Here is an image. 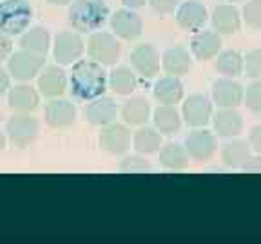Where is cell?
I'll return each mask as SVG.
<instances>
[{"instance_id": "1", "label": "cell", "mask_w": 261, "mask_h": 244, "mask_svg": "<svg viewBox=\"0 0 261 244\" xmlns=\"http://www.w3.org/2000/svg\"><path fill=\"white\" fill-rule=\"evenodd\" d=\"M107 85L106 67L93 60H78L73 64L69 73V90L73 98L80 102H91L94 98L103 96Z\"/></svg>"}, {"instance_id": "2", "label": "cell", "mask_w": 261, "mask_h": 244, "mask_svg": "<svg viewBox=\"0 0 261 244\" xmlns=\"http://www.w3.org/2000/svg\"><path fill=\"white\" fill-rule=\"evenodd\" d=\"M67 8V22L78 33L102 29L111 15L109 6L103 0H73Z\"/></svg>"}, {"instance_id": "3", "label": "cell", "mask_w": 261, "mask_h": 244, "mask_svg": "<svg viewBox=\"0 0 261 244\" xmlns=\"http://www.w3.org/2000/svg\"><path fill=\"white\" fill-rule=\"evenodd\" d=\"M33 6L28 0H0V31L20 37L31 27Z\"/></svg>"}, {"instance_id": "4", "label": "cell", "mask_w": 261, "mask_h": 244, "mask_svg": "<svg viewBox=\"0 0 261 244\" xmlns=\"http://www.w3.org/2000/svg\"><path fill=\"white\" fill-rule=\"evenodd\" d=\"M86 51L89 60L96 62V64L109 67V65H116L122 54V45H120L118 37L113 31H93L91 37L87 38Z\"/></svg>"}, {"instance_id": "5", "label": "cell", "mask_w": 261, "mask_h": 244, "mask_svg": "<svg viewBox=\"0 0 261 244\" xmlns=\"http://www.w3.org/2000/svg\"><path fill=\"white\" fill-rule=\"evenodd\" d=\"M6 136L8 141L16 148H28L37 141L40 136V121L31 114L16 112L6 123Z\"/></svg>"}, {"instance_id": "6", "label": "cell", "mask_w": 261, "mask_h": 244, "mask_svg": "<svg viewBox=\"0 0 261 244\" xmlns=\"http://www.w3.org/2000/svg\"><path fill=\"white\" fill-rule=\"evenodd\" d=\"M45 56L29 53L25 49L13 51L11 56L6 60V69L9 71L13 80L16 81H31L37 80L38 73L44 69Z\"/></svg>"}, {"instance_id": "7", "label": "cell", "mask_w": 261, "mask_h": 244, "mask_svg": "<svg viewBox=\"0 0 261 244\" xmlns=\"http://www.w3.org/2000/svg\"><path fill=\"white\" fill-rule=\"evenodd\" d=\"M51 49H53L55 62L65 67L80 60L82 54L86 53V42L78 31H60L55 37Z\"/></svg>"}, {"instance_id": "8", "label": "cell", "mask_w": 261, "mask_h": 244, "mask_svg": "<svg viewBox=\"0 0 261 244\" xmlns=\"http://www.w3.org/2000/svg\"><path fill=\"white\" fill-rule=\"evenodd\" d=\"M98 145L109 156H125L133 146V134L127 123H109L98 134Z\"/></svg>"}, {"instance_id": "9", "label": "cell", "mask_w": 261, "mask_h": 244, "mask_svg": "<svg viewBox=\"0 0 261 244\" xmlns=\"http://www.w3.org/2000/svg\"><path fill=\"white\" fill-rule=\"evenodd\" d=\"M212 98H208L207 94H191L189 98L184 100L181 105V118L187 123L191 129H201L207 127L212 119Z\"/></svg>"}, {"instance_id": "10", "label": "cell", "mask_w": 261, "mask_h": 244, "mask_svg": "<svg viewBox=\"0 0 261 244\" xmlns=\"http://www.w3.org/2000/svg\"><path fill=\"white\" fill-rule=\"evenodd\" d=\"M111 31L120 38V40H136L143 33V20L136 13V9L120 8L109 15Z\"/></svg>"}, {"instance_id": "11", "label": "cell", "mask_w": 261, "mask_h": 244, "mask_svg": "<svg viewBox=\"0 0 261 244\" xmlns=\"http://www.w3.org/2000/svg\"><path fill=\"white\" fill-rule=\"evenodd\" d=\"M184 145L189 152V158L194 159V161H208L218 152L216 134L207 130L205 127L192 129L187 134V138H185Z\"/></svg>"}, {"instance_id": "12", "label": "cell", "mask_w": 261, "mask_h": 244, "mask_svg": "<svg viewBox=\"0 0 261 244\" xmlns=\"http://www.w3.org/2000/svg\"><path fill=\"white\" fill-rule=\"evenodd\" d=\"M130 67L138 76L151 80L156 78L162 69V56L152 44H138L129 54Z\"/></svg>"}, {"instance_id": "13", "label": "cell", "mask_w": 261, "mask_h": 244, "mask_svg": "<svg viewBox=\"0 0 261 244\" xmlns=\"http://www.w3.org/2000/svg\"><path fill=\"white\" fill-rule=\"evenodd\" d=\"M37 89L44 98H60L69 89V76L58 64L44 65L37 76Z\"/></svg>"}, {"instance_id": "14", "label": "cell", "mask_w": 261, "mask_h": 244, "mask_svg": "<svg viewBox=\"0 0 261 244\" xmlns=\"http://www.w3.org/2000/svg\"><path fill=\"white\" fill-rule=\"evenodd\" d=\"M76 107L65 98H51L45 103L44 119L51 129H69L76 123Z\"/></svg>"}, {"instance_id": "15", "label": "cell", "mask_w": 261, "mask_h": 244, "mask_svg": "<svg viewBox=\"0 0 261 244\" xmlns=\"http://www.w3.org/2000/svg\"><path fill=\"white\" fill-rule=\"evenodd\" d=\"M118 105L113 98L109 96H98L91 102H86V107L82 109V116L87 123L94 127H106L113 123L118 116Z\"/></svg>"}, {"instance_id": "16", "label": "cell", "mask_w": 261, "mask_h": 244, "mask_svg": "<svg viewBox=\"0 0 261 244\" xmlns=\"http://www.w3.org/2000/svg\"><path fill=\"white\" fill-rule=\"evenodd\" d=\"M174 18H176V24L184 29V31L196 33L205 27V24L208 20V11L198 0H187V2H181L178 6V9L174 13Z\"/></svg>"}, {"instance_id": "17", "label": "cell", "mask_w": 261, "mask_h": 244, "mask_svg": "<svg viewBox=\"0 0 261 244\" xmlns=\"http://www.w3.org/2000/svg\"><path fill=\"white\" fill-rule=\"evenodd\" d=\"M243 85L234 78L223 76L212 83L211 98L218 107H234L236 109L243 103Z\"/></svg>"}, {"instance_id": "18", "label": "cell", "mask_w": 261, "mask_h": 244, "mask_svg": "<svg viewBox=\"0 0 261 244\" xmlns=\"http://www.w3.org/2000/svg\"><path fill=\"white\" fill-rule=\"evenodd\" d=\"M40 96L37 87L29 85V81H20L18 85L11 87L8 93V105L13 112L31 114L40 105Z\"/></svg>"}, {"instance_id": "19", "label": "cell", "mask_w": 261, "mask_h": 244, "mask_svg": "<svg viewBox=\"0 0 261 244\" xmlns=\"http://www.w3.org/2000/svg\"><path fill=\"white\" fill-rule=\"evenodd\" d=\"M214 134L220 138H238L243 130V118L234 107H218V112L212 114Z\"/></svg>"}, {"instance_id": "20", "label": "cell", "mask_w": 261, "mask_h": 244, "mask_svg": "<svg viewBox=\"0 0 261 244\" xmlns=\"http://www.w3.org/2000/svg\"><path fill=\"white\" fill-rule=\"evenodd\" d=\"M221 51V35H218L214 29H200L194 33L191 40V54L200 62L214 60Z\"/></svg>"}, {"instance_id": "21", "label": "cell", "mask_w": 261, "mask_h": 244, "mask_svg": "<svg viewBox=\"0 0 261 244\" xmlns=\"http://www.w3.org/2000/svg\"><path fill=\"white\" fill-rule=\"evenodd\" d=\"M211 24L212 29L218 35H236L241 29V13L234 4H220L214 8L211 15Z\"/></svg>"}, {"instance_id": "22", "label": "cell", "mask_w": 261, "mask_h": 244, "mask_svg": "<svg viewBox=\"0 0 261 244\" xmlns=\"http://www.w3.org/2000/svg\"><path fill=\"white\" fill-rule=\"evenodd\" d=\"M162 69L165 71V74H171V76H178V78L189 74V71L192 69L191 51L185 49L184 45L169 47L162 54Z\"/></svg>"}, {"instance_id": "23", "label": "cell", "mask_w": 261, "mask_h": 244, "mask_svg": "<svg viewBox=\"0 0 261 244\" xmlns=\"http://www.w3.org/2000/svg\"><path fill=\"white\" fill-rule=\"evenodd\" d=\"M184 83L178 76H167L158 78L152 85V96L160 105H178L184 100Z\"/></svg>"}, {"instance_id": "24", "label": "cell", "mask_w": 261, "mask_h": 244, "mask_svg": "<svg viewBox=\"0 0 261 244\" xmlns=\"http://www.w3.org/2000/svg\"><path fill=\"white\" fill-rule=\"evenodd\" d=\"M107 85L118 96H130L138 85V74L129 65H113L107 73Z\"/></svg>"}, {"instance_id": "25", "label": "cell", "mask_w": 261, "mask_h": 244, "mask_svg": "<svg viewBox=\"0 0 261 244\" xmlns=\"http://www.w3.org/2000/svg\"><path fill=\"white\" fill-rule=\"evenodd\" d=\"M120 116H122L123 123L133 127H142L147 125V121L151 119L152 109L151 103L145 96H130L125 100L120 109Z\"/></svg>"}, {"instance_id": "26", "label": "cell", "mask_w": 261, "mask_h": 244, "mask_svg": "<svg viewBox=\"0 0 261 244\" xmlns=\"http://www.w3.org/2000/svg\"><path fill=\"white\" fill-rule=\"evenodd\" d=\"M152 123L154 129L158 130L162 136H174L181 129V112L176 109V105H158L152 110Z\"/></svg>"}, {"instance_id": "27", "label": "cell", "mask_w": 261, "mask_h": 244, "mask_svg": "<svg viewBox=\"0 0 261 244\" xmlns=\"http://www.w3.org/2000/svg\"><path fill=\"white\" fill-rule=\"evenodd\" d=\"M250 154H252V148L249 141L238 138H228L220 148L221 161L228 168H241V165L249 159Z\"/></svg>"}, {"instance_id": "28", "label": "cell", "mask_w": 261, "mask_h": 244, "mask_svg": "<svg viewBox=\"0 0 261 244\" xmlns=\"http://www.w3.org/2000/svg\"><path fill=\"white\" fill-rule=\"evenodd\" d=\"M20 49L45 56L51 49V35L44 25H33L20 35Z\"/></svg>"}, {"instance_id": "29", "label": "cell", "mask_w": 261, "mask_h": 244, "mask_svg": "<svg viewBox=\"0 0 261 244\" xmlns=\"http://www.w3.org/2000/svg\"><path fill=\"white\" fill-rule=\"evenodd\" d=\"M160 156V165L165 167L167 170H184L189 165V152L185 148V145L176 141H169L165 145H162V148L158 150Z\"/></svg>"}, {"instance_id": "30", "label": "cell", "mask_w": 261, "mask_h": 244, "mask_svg": "<svg viewBox=\"0 0 261 244\" xmlns=\"http://www.w3.org/2000/svg\"><path fill=\"white\" fill-rule=\"evenodd\" d=\"M163 136L160 134L154 127H140L133 134V148L142 156H151L158 154V150L162 148Z\"/></svg>"}, {"instance_id": "31", "label": "cell", "mask_w": 261, "mask_h": 244, "mask_svg": "<svg viewBox=\"0 0 261 244\" xmlns=\"http://www.w3.org/2000/svg\"><path fill=\"white\" fill-rule=\"evenodd\" d=\"M214 69L227 78H236L243 74V54L234 49L220 51L214 58Z\"/></svg>"}, {"instance_id": "32", "label": "cell", "mask_w": 261, "mask_h": 244, "mask_svg": "<svg viewBox=\"0 0 261 244\" xmlns=\"http://www.w3.org/2000/svg\"><path fill=\"white\" fill-rule=\"evenodd\" d=\"M151 170V163L145 158H142V154H138V152L130 156H123V159L120 161V172H123V174H145V172Z\"/></svg>"}, {"instance_id": "33", "label": "cell", "mask_w": 261, "mask_h": 244, "mask_svg": "<svg viewBox=\"0 0 261 244\" xmlns=\"http://www.w3.org/2000/svg\"><path fill=\"white\" fill-rule=\"evenodd\" d=\"M243 74L250 80H261V49H250L243 54Z\"/></svg>"}, {"instance_id": "34", "label": "cell", "mask_w": 261, "mask_h": 244, "mask_svg": "<svg viewBox=\"0 0 261 244\" xmlns=\"http://www.w3.org/2000/svg\"><path fill=\"white\" fill-rule=\"evenodd\" d=\"M241 18L254 31H261V0H249L241 9Z\"/></svg>"}, {"instance_id": "35", "label": "cell", "mask_w": 261, "mask_h": 244, "mask_svg": "<svg viewBox=\"0 0 261 244\" xmlns=\"http://www.w3.org/2000/svg\"><path fill=\"white\" fill-rule=\"evenodd\" d=\"M243 105L254 114H261V80H254L243 94Z\"/></svg>"}, {"instance_id": "36", "label": "cell", "mask_w": 261, "mask_h": 244, "mask_svg": "<svg viewBox=\"0 0 261 244\" xmlns=\"http://www.w3.org/2000/svg\"><path fill=\"white\" fill-rule=\"evenodd\" d=\"M151 9L160 16H169L174 15L176 9L179 6V0H149Z\"/></svg>"}, {"instance_id": "37", "label": "cell", "mask_w": 261, "mask_h": 244, "mask_svg": "<svg viewBox=\"0 0 261 244\" xmlns=\"http://www.w3.org/2000/svg\"><path fill=\"white\" fill-rule=\"evenodd\" d=\"M241 172H247V174H261V154H250L249 159L241 165Z\"/></svg>"}, {"instance_id": "38", "label": "cell", "mask_w": 261, "mask_h": 244, "mask_svg": "<svg viewBox=\"0 0 261 244\" xmlns=\"http://www.w3.org/2000/svg\"><path fill=\"white\" fill-rule=\"evenodd\" d=\"M13 53V37L0 31V62L8 60Z\"/></svg>"}, {"instance_id": "39", "label": "cell", "mask_w": 261, "mask_h": 244, "mask_svg": "<svg viewBox=\"0 0 261 244\" xmlns=\"http://www.w3.org/2000/svg\"><path fill=\"white\" fill-rule=\"evenodd\" d=\"M249 145H250V148H252V152L261 154V123H257V125H254L252 129H250Z\"/></svg>"}, {"instance_id": "40", "label": "cell", "mask_w": 261, "mask_h": 244, "mask_svg": "<svg viewBox=\"0 0 261 244\" xmlns=\"http://www.w3.org/2000/svg\"><path fill=\"white\" fill-rule=\"evenodd\" d=\"M11 74H9V71L8 69H4L2 65H0V96L2 94H8L9 93V89H11Z\"/></svg>"}, {"instance_id": "41", "label": "cell", "mask_w": 261, "mask_h": 244, "mask_svg": "<svg viewBox=\"0 0 261 244\" xmlns=\"http://www.w3.org/2000/svg\"><path fill=\"white\" fill-rule=\"evenodd\" d=\"M149 0H122L123 8H129V9H140L147 4Z\"/></svg>"}, {"instance_id": "42", "label": "cell", "mask_w": 261, "mask_h": 244, "mask_svg": "<svg viewBox=\"0 0 261 244\" xmlns=\"http://www.w3.org/2000/svg\"><path fill=\"white\" fill-rule=\"evenodd\" d=\"M45 2L51 6H57V8H64V6H69L73 0H45Z\"/></svg>"}, {"instance_id": "43", "label": "cell", "mask_w": 261, "mask_h": 244, "mask_svg": "<svg viewBox=\"0 0 261 244\" xmlns=\"http://www.w3.org/2000/svg\"><path fill=\"white\" fill-rule=\"evenodd\" d=\"M6 143H8V136H6V130L0 129V152L6 148Z\"/></svg>"}, {"instance_id": "44", "label": "cell", "mask_w": 261, "mask_h": 244, "mask_svg": "<svg viewBox=\"0 0 261 244\" xmlns=\"http://www.w3.org/2000/svg\"><path fill=\"white\" fill-rule=\"evenodd\" d=\"M227 2H240V0H227Z\"/></svg>"}]
</instances>
